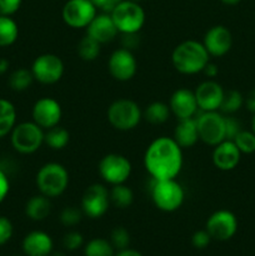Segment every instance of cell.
<instances>
[{
    "mask_svg": "<svg viewBox=\"0 0 255 256\" xmlns=\"http://www.w3.org/2000/svg\"><path fill=\"white\" fill-rule=\"evenodd\" d=\"M144 165L154 180L175 179L182 172V149L172 138H156L146 148Z\"/></svg>",
    "mask_w": 255,
    "mask_h": 256,
    "instance_id": "obj_1",
    "label": "cell"
},
{
    "mask_svg": "<svg viewBox=\"0 0 255 256\" xmlns=\"http://www.w3.org/2000/svg\"><path fill=\"white\" fill-rule=\"evenodd\" d=\"M210 55L202 42L196 40H185L175 46L172 54V66L184 75L202 72L209 62Z\"/></svg>",
    "mask_w": 255,
    "mask_h": 256,
    "instance_id": "obj_2",
    "label": "cell"
},
{
    "mask_svg": "<svg viewBox=\"0 0 255 256\" xmlns=\"http://www.w3.org/2000/svg\"><path fill=\"white\" fill-rule=\"evenodd\" d=\"M69 172L64 165L59 162H46L36 174V186L40 194L49 199L64 194L69 186Z\"/></svg>",
    "mask_w": 255,
    "mask_h": 256,
    "instance_id": "obj_3",
    "label": "cell"
},
{
    "mask_svg": "<svg viewBox=\"0 0 255 256\" xmlns=\"http://www.w3.org/2000/svg\"><path fill=\"white\" fill-rule=\"evenodd\" d=\"M110 15L118 32L122 34H138L146 20L144 9L134 0H122Z\"/></svg>",
    "mask_w": 255,
    "mask_h": 256,
    "instance_id": "obj_4",
    "label": "cell"
},
{
    "mask_svg": "<svg viewBox=\"0 0 255 256\" xmlns=\"http://www.w3.org/2000/svg\"><path fill=\"white\" fill-rule=\"evenodd\" d=\"M150 194L155 206L165 212H172L179 209L185 199L184 188L175 179H152Z\"/></svg>",
    "mask_w": 255,
    "mask_h": 256,
    "instance_id": "obj_5",
    "label": "cell"
},
{
    "mask_svg": "<svg viewBox=\"0 0 255 256\" xmlns=\"http://www.w3.org/2000/svg\"><path fill=\"white\" fill-rule=\"evenodd\" d=\"M108 122L119 132L135 129L142 122V112L132 99H118L110 104L106 112Z\"/></svg>",
    "mask_w": 255,
    "mask_h": 256,
    "instance_id": "obj_6",
    "label": "cell"
},
{
    "mask_svg": "<svg viewBox=\"0 0 255 256\" xmlns=\"http://www.w3.org/2000/svg\"><path fill=\"white\" fill-rule=\"evenodd\" d=\"M10 134L12 148L20 154H32L44 144V129L34 122H25L15 125Z\"/></svg>",
    "mask_w": 255,
    "mask_h": 256,
    "instance_id": "obj_7",
    "label": "cell"
},
{
    "mask_svg": "<svg viewBox=\"0 0 255 256\" xmlns=\"http://www.w3.org/2000/svg\"><path fill=\"white\" fill-rule=\"evenodd\" d=\"M34 80L40 84L52 85L60 82L65 72V65L62 58L52 52H45L35 58L32 65Z\"/></svg>",
    "mask_w": 255,
    "mask_h": 256,
    "instance_id": "obj_8",
    "label": "cell"
},
{
    "mask_svg": "<svg viewBox=\"0 0 255 256\" xmlns=\"http://www.w3.org/2000/svg\"><path fill=\"white\" fill-rule=\"evenodd\" d=\"M99 174L105 182L112 185L125 184L132 174V162L124 155L106 154L99 162Z\"/></svg>",
    "mask_w": 255,
    "mask_h": 256,
    "instance_id": "obj_9",
    "label": "cell"
},
{
    "mask_svg": "<svg viewBox=\"0 0 255 256\" xmlns=\"http://www.w3.org/2000/svg\"><path fill=\"white\" fill-rule=\"evenodd\" d=\"M98 9L90 0H68L62 10V22L72 29H86Z\"/></svg>",
    "mask_w": 255,
    "mask_h": 256,
    "instance_id": "obj_10",
    "label": "cell"
},
{
    "mask_svg": "<svg viewBox=\"0 0 255 256\" xmlns=\"http://www.w3.org/2000/svg\"><path fill=\"white\" fill-rule=\"evenodd\" d=\"M199 140L210 146L225 140V116L218 112H202L196 119Z\"/></svg>",
    "mask_w": 255,
    "mask_h": 256,
    "instance_id": "obj_11",
    "label": "cell"
},
{
    "mask_svg": "<svg viewBox=\"0 0 255 256\" xmlns=\"http://www.w3.org/2000/svg\"><path fill=\"white\" fill-rule=\"evenodd\" d=\"M110 205L109 190L102 184H92L86 188L82 198V210L90 219L104 216Z\"/></svg>",
    "mask_w": 255,
    "mask_h": 256,
    "instance_id": "obj_12",
    "label": "cell"
},
{
    "mask_svg": "<svg viewBox=\"0 0 255 256\" xmlns=\"http://www.w3.org/2000/svg\"><path fill=\"white\" fill-rule=\"evenodd\" d=\"M205 230L212 239L218 242H226L232 239L238 230V219L229 210H218L208 219Z\"/></svg>",
    "mask_w": 255,
    "mask_h": 256,
    "instance_id": "obj_13",
    "label": "cell"
},
{
    "mask_svg": "<svg viewBox=\"0 0 255 256\" xmlns=\"http://www.w3.org/2000/svg\"><path fill=\"white\" fill-rule=\"evenodd\" d=\"M110 75L118 82H129L138 72V62L132 50L120 48L112 52L108 62Z\"/></svg>",
    "mask_w": 255,
    "mask_h": 256,
    "instance_id": "obj_14",
    "label": "cell"
},
{
    "mask_svg": "<svg viewBox=\"0 0 255 256\" xmlns=\"http://www.w3.org/2000/svg\"><path fill=\"white\" fill-rule=\"evenodd\" d=\"M32 122L44 130L59 125L62 116V105L52 98H42L36 100L32 110Z\"/></svg>",
    "mask_w": 255,
    "mask_h": 256,
    "instance_id": "obj_15",
    "label": "cell"
},
{
    "mask_svg": "<svg viewBox=\"0 0 255 256\" xmlns=\"http://www.w3.org/2000/svg\"><path fill=\"white\" fill-rule=\"evenodd\" d=\"M225 90L215 80L209 79L199 84L195 89V99L202 112H218L222 105Z\"/></svg>",
    "mask_w": 255,
    "mask_h": 256,
    "instance_id": "obj_16",
    "label": "cell"
},
{
    "mask_svg": "<svg viewBox=\"0 0 255 256\" xmlns=\"http://www.w3.org/2000/svg\"><path fill=\"white\" fill-rule=\"evenodd\" d=\"M202 45L210 56H224L232 49V35L224 25H215L205 32Z\"/></svg>",
    "mask_w": 255,
    "mask_h": 256,
    "instance_id": "obj_17",
    "label": "cell"
},
{
    "mask_svg": "<svg viewBox=\"0 0 255 256\" xmlns=\"http://www.w3.org/2000/svg\"><path fill=\"white\" fill-rule=\"evenodd\" d=\"M170 112L178 120L194 118L198 112V102L194 92L189 89H178L172 92L169 102Z\"/></svg>",
    "mask_w": 255,
    "mask_h": 256,
    "instance_id": "obj_18",
    "label": "cell"
},
{
    "mask_svg": "<svg viewBox=\"0 0 255 256\" xmlns=\"http://www.w3.org/2000/svg\"><path fill=\"white\" fill-rule=\"evenodd\" d=\"M242 152L238 149L232 140H224L220 144L215 145L212 150V164L222 172H230L235 169L240 162Z\"/></svg>",
    "mask_w": 255,
    "mask_h": 256,
    "instance_id": "obj_19",
    "label": "cell"
},
{
    "mask_svg": "<svg viewBox=\"0 0 255 256\" xmlns=\"http://www.w3.org/2000/svg\"><path fill=\"white\" fill-rule=\"evenodd\" d=\"M118 29L112 19V15L108 12L96 14L86 26V35L96 40L99 44H106L112 42L118 35Z\"/></svg>",
    "mask_w": 255,
    "mask_h": 256,
    "instance_id": "obj_20",
    "label": "cell"
},
{
    "mask_svg": "<svg viewBox=\"0 0 255 256\" xmlns=\"http://www.w3.org/2000/svg\"><path fill=\"white\" fill-rule=\"evenodd\" d=\"M22 248L26 256H50L54 244L49 234L40 230H34L24 238Z\"/></svg>",
    "mask_w": 255,
    "mask_h": 256,
    "instance_id": "obj_21",
    "label": "cell"
},
{
    "mask_svg": "<svg viewBox=\"0 0 255 256\" xmlns=\"http://www.w3.org/2000/svg\"><path fill=\"white\" fill-rule=\"evenodd\" d=\"M172 139L179 144L182 149L194 146L199 140V132H198L196 119L189 118V119H182L176 124L172 134Z\"/></svg>",
    "mask_w": 255,
    "mask_h": 256,
    "instance_id": "obj_22",
    "label": "cell"
},
{
    "mask_svg": "<svg viewBox=\"0 0 255 256\" xmlns=\"http://www.w3.org/2000/svg\"><path fill=\"white\" fill-rule=\"evenodd\" d=\"M50 212H52V202L49 198L42 194L30 198L25 205V214L34 222L45 220L49 216Z\"/></svg>",
    "mask_w": 255,
    "mask_h": 256,
    "instance_id": "obj_23",
    "label": "cell"
},
{
    "mask_svg": "<svg viewBox=\"0 0 255 256\" xmlns=\"http://www.w3.org/2000/svg\"><path fill=\"white\" fill-rule=\"evenodd\" d=\"M16 125V109L6 99H0V138L10 134Z\"/></svg>",
    "mask_w": 255,
    "mask_h": 256,
    "instance_id": "obj_24",
    "label": "cell"
},
{
    "mask_svg": "<svg viewBox=\"0 0 255 256\" xmlns=\"http://www.w3.org/2000/svg\"><path fill=\"white\" fill-rule=\"evenodd\" d=\"M70 134L65 128L56 125L45 130L44 144H46L52 150H62L69 144Z\"/></svg>",
    "mask_w": 255,
    "mask_h": 256,
    "instance_id": "obj_25",
    "label": "cell"
},
{
    "mask_svg": "<svg viewBox=\"0 0 255 256\" xmlns=\"http://www.w3.org/2000/svg\"><path fill=\"white\" fill-rule=\"evenodd\" d=\"M170 114H172V112H170L169 105L162 102H154L148 105L146 109L142 112V116L150 124L160 125L168 122Z\"/></svg>",
    "mask_w": 255,
    "mask_h": 256,
    "instance_id": "obj_26",
    "label": "cell"
},
{
    "mask_svg": "<svg viewBox=\"0 0 255 256\" xmlns=\"http://www.w3.org/2000/svg\"><path fill=\"white\" fill-rule=\"evenodd\" d=\"M19 36V28L14 19L0 15V46H10Z\"/></svg>",
    "mask_w": 255,
    "mask_h": 256,
    "instance_id": "obj_27",
    "label": "cell"
},
{
    "mask_svg": "<svg viewBox=\"0 0 255 256\" xmlns=\"http://www.w3.org/2000/svg\"><path fill=\"white\" fill-rule=\"evenodd\" d=\"M110 202L118 209H126L134 202V192L125 184L112 185V190L109 192Z\"/></svg>",
    "mask_w": 255,
    "mask_h": 256,
    "instance_id": "obj_28",
    "label": "cell"
},
{
    "mask_svg": "<svg viewBox=\"0 0 255 256\" xmlns=\"http://www.w3.org/2000/svg\"><path fill=\"white\" fill-rule=\"evenodd\" d=\"M102 44L90 38L89 35H85L79 42H78L76 52L80 59L84 62H94L98 56L100 55V50H102Z\"/></svg>",
    "mask_w": 255,
    "mask_h": 256,
    "instance_id": "obj_29",
    "label": "cell"
},
{
    "mask_svg": "<svg viewBox=\"0 0 255 256\" xmlns=\"http://www.w3.org/2000/svg\"><path fill=\"white\" fill-rule=\"evenodd\" d=\"M32 82H34V76H32V70L24 69V68L12 72L9 78V85L14 92H25L32 86Z\"/></svg>",
    "mask_w": 255,
    "mask_h": 256,
    "instance_id": "obj_30",
    "label": "cell"
},
{
    "mask_svg": "<svg viewBox=\"0 0 255 256\" xmlns=\"http://www.w3.org/2000/svg\"><path fill=\"white\" fill-rule=\"evenodd\" d=\"M85 256H114V246L102 238H95L88 242L84 248Z\"/></svg>",
    "mask_w": 255,
    "mask_h": 256,
    "instance_id": "obj_31",
    "label": "cell"
},
{
    "mask_svg": "<svg viewBox=\"0 0 255 256\" xmlns=\"http://www.w3.org/2000/svg\"><path fill=\"white\" fill-rule=\"evenodd\" d=\"M242 104H244V98L238 90H228L224 92L220 110L224 114H234L242 106Z\"/></svg>",
    "mask_w": 255,
    "mask_h": 256,
    "instance_id": "obj_32",
    "label": "cell"
},
{
    "mask_svg": "<svg viewBox=\"0 0 255 256\" xmlns=\"http://www.w3.org/2000/svg\"><path fill=\"white\" fill-rule=\"evenodd\" d=\"M242 154H252L255 152V134L248 130H242L232 140Z\"/></svg>",
    "mask_w": 255,
    "mask_h": 256,
    "instance_id": "obj_33",
    "label": "cell"
},
{
    "mask_svg": "<svg viewBox=\"0 0 255 256\" xmlns=\"http://www.w3.org/2000/svg\"><path fill=\"white\" fill-rule=\"evenodd\" d=\"M110 242L116 250H124L130 245V234L125 228L116 226L110 234Z\"/></svg>",
    "mask_w": 255,
    "mask_h": 256,
    "instance_id": "obj_34",
    "label": "cell"
},
{
    "mask_svg": "<svg viewBox=\"0 0 255 256\" xmlns=\"http://www.w3.org/2000/svg\"><path fill=\"white\" fill-rule=\"evenodd\" d=\"M82 215H84V212H82V208L78 209L75 206H66L62 210V214H60V222H62L64 226H75V225H78L82 222Z\"/></svg>",
    "mask_w": 255,
    "mask_h": 256,
    "instance_id": "obj_35",
    "label": "cell"
},
{
    "mask_svg": "<svg viewBox=\"0 0 255 256\" xmlns=\"http://www.w3.org/2000/svg\"><path fill=\"white\" fill-rule=\"evenodd\" d=\"M82 244H84V238L78 232H70L62 238V246L69 250V252L78 250L79 248L82 246Z\"/></svg>",
    "mask_w": 255,
    "mask_h": 256,
    "instance_id": "obj_36",
    "label": "cell"
},
{
    "mask_svg": "<svg viewBox=\"0 0 255 256\" xmlns=\"http://www.w3.org/2000/svg\"><path fill=\"white\" fill-rule=\"evenodd\" d=\"M242 130L239 120L232 116H225V140H234Z\"/></svg>",
    "mask_w": 255,
    "mask_h": 256,
    "instance_id": "obj_37",
    "label": "cell"
},
{
    "mask_svg": "<svg viewBox=\"0 0 255 256\" xmlns=\"http://www.w3.org/2000/svg\"><path fill=\"white\" fill-rule=\"evenodd\" d=\"M14 228H12V222L8 218L0 216V246L6 244L12 236Z\"/></svg>",
    "mask_w": 255,
    "mask_h": 256,
    "instance_id": "obj_38",
    "label": "cell"
},
{
    "mask_svg": "<svg viewBox=\"0 0 255 256\" xmlns=\"http://www.w3.org/2000/svg\"><path fill=\"white\" fill-rule=\"evenodd\" d=\"M212 242V236L206 230H198L192 234V244L195 249H205Z\"/></svg>",
    "mask_w": 255,
    "mask_h": 256,
    "instance_id": "obj_39",
    "label": "cell"
},
{
    "mask_svg": "<svg viewBox=\"0 0 255 256\" xmlns=\"http://www.w3.org/2000/svg\"><path fill=\"white\" fill-rule=\"evenodd\" d=\"M22 0H0V15L12 16L20 9Z\"/></svg>",
    "mask_w": 255,
    "mask_h": 256,
    "instance_id": "obj_40",
    "label": "cell"
},
{
    "mask_svg": "<svg viewBox=\"0 0 255 256\" xmlns=\"http://www.w3.org/2000/svg\"><path fill=\"white\" fill-rule=\"evenodd\" d=\"M90 2L95 5L96 9L102 10V12L110 14V12H112V9H114L122 0H90Z\"/></svg>",
    "mask_w": 255,
    "mask_h": 256,
    "instance_id": "obj_41",
    "label": "cell"
},
{
    "mask_svg": "<svg viewBox=\"0 0 255 256\" xmlns=\"http://www.w3.org/2000/svg\"><path fill=\"white\" fill-rule=\"evenodd\" d=\"M10 190V182L9 178H8L6 172L2 169H0V204L5 200L6 195L9 194Z\"/></svg>",
    "mask_w": 255,
    "mask_h": 256,
    "instance_id": "obj_42",
    "label": "cell"
},
{
    "mask_svg": "<svg viewBox=\"0 0 255 256\" xmlns=\"http://www.w3.org/2000/svg\"><path fill=\"white\" fill-rule=\"evenodd\" d=\"M122 48L128 50H132L139 45V36L138 34H122Z\"/></svg>",
    "mask_w": 255,
    "mask_h": 256,
    "instance_id": "obj_43",
    "label": "cell"
},
{
    "mask_svg": "<svg viewBox=\"0 0 255 256\" xmlns=\"http://www.w3.org/2000/svg\"><path fill=\"white\" fill-rule=\"evenodd\" d=\"M244 102L246 109L249 110L250 112H252V114H255V89L250 90L249 94H248L246 98H245Z\"/></svg>",
    "mask_w": 255,
    "mask_h": 256,
    "instance_id": "obj_44",
    "label": "cell"
},
{
    "mask_svg": "<svg viewBox=\"0 0 255 256\" xmlns=\"http://www.w3.org/2000/svg\"><path fill=\"white\" fill-rule=\"evenodd\" d=\"M202 72H204L209 79H214V78L219 74V69H218V66L214 64V62H209L206 65H205L204 70H202Z\"/></svg>",
    "mask_w": 255,
    "mask_h": 256,
    "instance_id": "obj_45",
    "label": "cell"
},
{
    "mask_svg": "<svg viewBox=\"0 0 255 256\" xmlns=\"http://www.w3.org/2000/svg\"><path fill=\"white\" fill-rule=\"evenodd\" d=\"M114 256H142V252H139L138 250L126 248V249H124V250H119V252Z\"/></svg>",
    "mask_w": 255,
    "mask_h": 256,
    "instance_id": "obj_46",
    "label": "cell"
},
{
    "mask_svg": "<svg viewBox=\"0 0 255 256\" xmlns=\"http://www.w3.org/2000/svg\"><path fill=\"white\" fill-rule=\"evenodd\" d=\"M9 69V62L6 59H0V74H5Z\"/></svg>",
    "mask_w": 255,
    "mask_h": 256,
    "instance_id": "obj_47",
    "label": "cell"
},
{
    "mask_svg": "<svg viewBox=\"0 0 255 256\" xmlns=\"http://www.w3.org/2000/svg\"><path fill=\"white\" fill-rule=\"evenodd\" d=\"M220 2L225 5H236V4H239L242 0H220Z\"/></svg>",
    "mask_w": 255,
    "mask_h": 256,
    "instance_id": "obj_48",
    "label": "cell"
},
{
    "mask_svg": "<svg viewBox=\"0 0 255 256\" xmlns=\"http://www.w3.org/2000/svg\"><path fill=\"white\" fill-rule=\"evenodd\" d=\"M50 256H66L64 252H52Z\"/></svg>",
    "mask_w": 255,
    "mask_h": 256,
    "instance_id": "obj_49",
    "label": "cell"
},
{
    "mask_svg": "<svg viewBox=\"0 0 255 256\" xmlns=\"http://www.w3.org/2000/svg\"><path fill=\"white\" fill-rule=\"evenodd\" d=\"M252 132L255 134V114H254V116H252Z\"/></svg>",
    "mask_w": 255,
    "mask_h": 256,
    "instance_id": "obj_50",
    "label": "cell"
}]
</instances>
